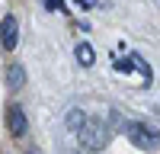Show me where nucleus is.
<instances>
[{
    "instance_id": "obj_5",
    "label": "nucleus",
    "mask_w": 160,
    "mask_h": 154,
    "mask_svg": "<svg viewBox=\"0 0 160 154\" xmlns=\"http://www.w3.org/2000/svg\"><path fill=\"white\" fill-rule=\"evenodd\" d=\"M0 38H3L7 51L16 48V16H3V32H0Z\"/></svg>"
},
{
    "instance_id": "obj_12",
    "label": "nucleus",
    "mask_w": 160,
    "mask_h": 154,
    "mask_svg": "<svg viewBox=\"0 0 160 154\" xmlns=\"http://www.w3.org/2000/svg\"><path fill=\"white\" fill-rule=\"evenodd\" d=\"M32 154H35V151H32Z\"/></svg>"
},
{
    "instance_id": "obj_1",
    "label": "nucleus",
    "mask_w": 160,
    "mask_h": 154,
    "mask_svg": "<svg viewBox=\"0 0 160 154\" xmlns=\"http://www.w3.org/2000/svg\"><path fill=\"white\" fill-rule=\"evenodd\" d=\"M125 135H128L131 145L141 148V151H154V148H160V128H157V125H151V122L131 119V122L125 125Z\"/></svg>"
},
{
    "instance_id": "obj_8",
    "label": "nucleus",
    "mask_w": 160,
    "mask_h": 154,
    "mask_svg": "<svg viewBox=\"0 0 160 154\" xmlns=\"http://www.w3.org/2000/svg\"><path fill=\"white\" fill-rule=\"evenodd\" d=\"M77 61L83 64V68H90V64L96 61V55H93V48H90L87 42H80V45H77Z\"/></svg>"
},
{
    "instance_id": "obj_9",
    "label": "nucleus",
    "mask_w": 160,
    "mask_h": 154,
    "mask_svg": "<svg viewBox=\"0 0 160 154\" xmlns=\"http://www.w3.org/2000/svg\"><path fill=\"white\" fill-rule=\"evenodd\" d=\"M42 3H45V10H55V13H64V10H68L64 0H42Z\"/></svg>"
},
{
    "instance_id": "obj_7",
    "label": "nucleus",
    "mask_w": 160,
    "mask_h": 154,
    "mask_svg": "<svg viewBox=\"0 0 160 154\" xmlns=\"http://www.w3.org/2000/svg\"><path fill=\"white\" fill-rule=\"evenodd\" d=\"M87 122H90V119H87V116H83V109H71V112H68V128H71L74 135H77L80 128L87 125Z\"/></svg>"
},
{
    "instance_id": "obj_4",
    "label": "nucleus",
    "mask_w": 160,
    "mask_h": 154,
    "mask_svg": "<svg viewBox=\"0 0 160 154\" xmlns=\"http://www.w3.org/2000/svg\"><path fill=\"white\" fill-rule=\"evenodd\" d=\"M7 122H10V132L16 135V138H22L26 132H29V119H26L22 106H10L7 109Z\"/></svg>"
},
{
    "instance_id": "obj_6",
    "label": "nucleus",
    "mask_w": 160,
    "mask_h": 154,
    "mask_svg": "<svg viewBox=\"0 0 160 154\" xmlns=\"http://www.w3.org/2000/svg\"><path fill=\"white\" fill-rule=\"evenodd\" d=\"M26 80V71H22V64H10V71H7V87L10 90H19Z\"/></svg>"
},
{
    "instance_id": "obj_11",
    "label": "nucleus",
    "mask_w": 160,
    "mask_h": 154,
    "mask_svg": "<svg viewBox=\"0 0 160 154\" xmlns=\"http://www.w3.org/2000/svg\"><path fill=\"white\" fill-rule=\"evenodd\" d=\"M71 154H77V151H71Z\"/></svg>"
},
{
    "instance_id": "obj_10",
    "label": "nucleus",
    "mask_w": 160,
    "mask_h": 154,
    "mask_svg": "<svg viewBox=\"0 0 160 154\" xmlns=\"http://www.w3.org/2000/svg\"><path fill=\"white\" fill-rule=\"evenodd\" d=\"M80 10H93V7H99V0H77Z\"/></svg>"
},
{
    "instance_id": "obj_2",
    "label": "nucleus",
    "mask_w": 160,
    "mask_h": 154,
    "mask_svg": "<svg viewBox=\"0 0 160 154\" xmlns=\"http://www.w3.org/2000/svg\"><path fill=\"white\" fill-rule=\"evenodd\" d=\"M77 138H80V148H87V151H102L106 141H109V128H106L102 119H90V122L77 132Z\"/></svg>"
},
{
    "instance_id": "obj_3",
    "label": "nucleus",
    "mask_w": 160,
    "mask_h": 154,
    "mask_svg": "<svg viewBox=\"0 0 160 154\" xmlns=\"http://www.w3.org/2000/svg\"><path fill=\"white\" fill-rule=\"evenodd\" d=\"M115 71H122V74H131V71H138L144 84H151V80H154V71H151V64L144 61L141 55H128V58H118V61H115Z\"/></svg>"
}]
</instances>
